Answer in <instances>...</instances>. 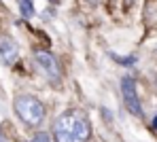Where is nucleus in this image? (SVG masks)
Returning a JSON list of instances; mask_svg holds the SVG:
<instances>
[{"instance_id": "1", "label": "nucleus", "mask_w": 157, "mask_h": 142, "mask_svg": "<svg viewBox=\"0 0 157 142\" xmlns=\"http://www.w3.org/2000/svg\"><path fill=\"white\" fill-rule=\"evenodd\" d=\"M89 134L91 125L83 110H66L53 125L55 142H87Z\"/></svg>"}, {"instance_id": "2", "label": "nucleus", "mask_w": 157, "mask_h": 142, "mask_svg": "<svg viewBox=\"0 0 157 142\" xmlns=\"http://www.w3.org/2000/svg\"><path fill=\"white\" fill-rule=\"evenodd\" d=\"M13 106H15L17 117H19L26 125L36 127V125H40V123L45 121V106H43V102H40L38 98L30 95V93H19V95L15 98Z\"/></svg>"}, {"instance_id": "3", "label": "nucleus", "mask_w": 157, "mask_h": 142, "mask_svg": "<svg viewBox=\"0 0 157 142\" xmlns=\"http://www.w3.org/2000/svg\"><path fill=\"white\" fill-rule=\"evenodd\" d=\"M121 95H123V102L128 106L134 117H142V106H140V100H138V91H136V83L132 77H123L121 79Z\"/></svg>"}, {"instance_id": "4", "label": "nucleus", "mask_w": 157, "mask_h": 142, "mask_svg": "<svg viewBox=\"0 0 157 142\" xmlns=\"http://www.w3.org/2000/svg\"><path fill=\"white\" fill-rule=\"evenodd\" d=\"M34 64L40 68V72L47 77V79H51V81H59V64H57V59L53 53L49 51H36L34 53Z\"/></svg>"}, {"instance_id": "5", "label": "nucleus", "mask_w": 157, "mask_h": 142, "mask_svg": "<svg viewBox=\"0 0 157 142\" xmlns=\"http://www.w3.org/2000/svg\"><path fill=\"white\" fill-rule=\"evenodd\" d=\"M17 57H19L17 43L11 36H0V62L4 66H13Z\"/></svg>"}, {"instance_id": "6", "label": "nucleus", "mask_w": 157, "mask_h": 142, "mask_svg": "<svg viewBox=\"0 0 157 142\" xmlns=\"http://www.w3.org/2000/svg\"><path fill=\"white\" fill-rule=\"evenodd\" d=\"M17 2H19V11H21L24 17H32V15H34V4H32V0H17Z\"/></svg>"}, {"instance_id": "7", "label": "nucleus", "mask_w": 157, "mask_h": 142, "mask_svg": "<svg viewBox=\"0 0 157 142\" xmlns=\"http://www.w3.org/2000/svg\"><path fill=\"white\" fill-rule=\"evenodd\" d=\"M119 64H123V66H132V64H136V55H130V57H117V55H113Z\"/></svg>"}, {"instance_id": "8", "label": "nucleus", "mask_w": 157, "mask_h": 142, "mask_svg": "<svg viewBox=\"0 0 157 142\" xmlns=\"http://www.w3.org/2000/svg\"><path fill=\"white\" fill-rule=\"evenodd\" d=\"M30 142H51V138H49V134H45V132H38L34 138Z\"/></svg>"}, {"instance_id": "9", "label": "nucleus", "mask_w": 157, "mask_h": 142, "mask_svg": "<svg viewBox=\"0 0 157 142\" xmlns=\"http://www.w3.org/2000/svg\"><path fill=\"white\" fill-rule=\"evenodd\" d=\"M4 140H6V138H4V132L0 129V142H4Z\"/></svg>"}, {"instance_id": "10", "label": "nucleus", "mask_w": 157, "mask_h": 142, "mask_svg": "<svg viewBox=\"0 0 157 142\" xmlns=\"http://www.w3.org/2000/svg\"><path fill=\"white\" fill-rule=\"evenodd\" d=\"M153 127H155V129H157V117H155V119H153Z\"/></svg>"}, {"instance_id": "11", "label": "nucleus", "mask_w": 157, "mask_h": 142, "mask_svg": "<svg viewBox=\"0 0 157 142\" xmlns=\"http://www.w3.org/2000/svg\"><path fill=\"white\" fill-rule=\"evenodd\" d=\"M87 2H94V4H98V2H100V0H87Z\"/></svg>"}, {"instance_id": "12", "label": "nucleus", "mask_w": 157, "mask_h": 142, "mask_svg": "<svg viewBox=\"0 0 157 142\" xmlns=\"http://www.w3.org/2000/svg\"><path fill=\"white\" fill-rule=\"evenodd\" d=\"M49 2H59V0H49Z\"/></svg>"}]
</instances>
